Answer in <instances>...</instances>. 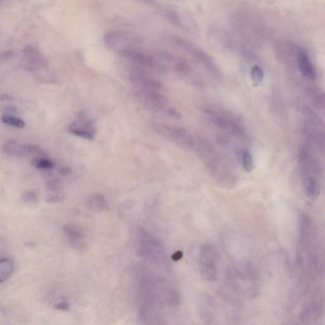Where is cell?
<instances>
[{
  "label": "cell",
  "instance_id": "3",
  "mask_svg": "<svg viewBox=\"0 0 325 325\" xmlns=\"http://www.w3.org/2000/svg\"><path fill=\"white\" fill-rule=\"evenodd\" d=\"M3 150L6 154L11 156L44 157L46 155V152L39 146L35 144L20 143L15 140L6 142L4 144Z\"/></svg>",
  "mask_w": 325,
  "mask_h": 325
},
{
  "label": "cell",
  "instance_id": "11",
  "mask_svg": "<svg viewBox=\"0 0 325 325\" xmlns=\"http://www.w3.org/2000/svg\"><path fill=\"white\" fill-rule=\"evenodd\" d=\"M167 99L161 93L153 91L151 92L146 97L145 103L146 108L150 110H160L164 107L167 103Z\"/></svg>",
  "mask_w": 325,
  "mask_h": 325
},
{
  "label": "cell",
  "instance_id": "17",
  "mask_svg": "<svg viewBox=\"0 0 325 325\" xmlns=\"http://www.w3.org/2000/svg\"><path fill=\"white\" fill-rule=\"evenodd\" d=\"M242 165L246 172H251L254 169V161L252 154L248 151H245L242 154Z\"/></svg>",
  "mask_w": 325,
  "mask_h": 325
},
{
  "label": "cell",
  "instance_id": "21",
  "mask_svg": "<svg viewBox=\"0 0 325 325\" xmlns=\"http://www.w3.org/2000/svg\"><path fill=\"white\" fill-rule=\"evenodd\" d=\"M47 188L51 191H57L60 189L61 186V182L60 180L55 178L50 180L47 183Z\"/></svg>",
  "mask_w": 325,
  "mask_h": 325
},
{
  "label": "cell",
  "instance_id": "5",
  "mask_svg": "<svg viewBox=\"0 0 325 325\" xmlns=\"http://www.w3.org/2000/svg\"><path fill=\"white\" fill-rule=\"evenodd\" d=\"M158 130L161 134L166 136L182 147L187 149H191L194 146V141L192 136L186 130L181 127L167 126L158 127Z\"/></svg>",
  "mask_w": 325,
  "mask_h": 325
},
{
  "label": "cell",
  "instance_id": "23",
  "mask_svg": "<svg viewBox=\"0 0 325 325\" xmlns=\"http://www.w3.org/2000/svg\"><path fill=\"white\" fill-rule=\"evenodd\" d=\"M12 56V52L10 51H6V52H0V61H5L11 58Z\"/></svg>",
  "mask_w": 325,
  "mask_h": 325
},
{
  "label": "cell",
  "instance_id": "25",
  "mask_svg": "<svg viewBox=\"0 0 325 325\" xmlns=\"http://www.w3.org/2000/svg\"><path fill=\"white\" fill-rule=\"evenodd\" d=\"M5 111L7 112L8 114H15L18 112V109L15 106H8L5 108Z\"/></svg>",
  "mask_w": 325,
  "mask_h": 325
},
{
  "label": "cell",
  "instance_id": "20",
  "mask_svg": "<svg viewBox=\"0 0 325 325\" xmlns=\"http://www.w3.org/2000/svg\"><path fill=\"white\" fill-rule=\"evenodd\" d=\"M313 103L314 105L319 108H324L325 105V98L324 94H321L320 93H314L313 98Z\"/></svg>",
  "mask_w": 325,
  "mask_h": 325
},
{
  "label": "cell",
  "instance_id": "1",
  "mask_svg": "<svg viewBox=\"0 0 325 325\" xmlns=\"http://www.w3.org/2000/svg\"><path fill=\"white\" fill-rule=\"evenodd\" d=\"M201 156L206 166L212 172L217 180L222 186H233L235 184V176L231 173L222 159L216 153L215 150L209 144H203L201 148Z\"/></svg>",
  "mask_w": 325,
  "mask_h": 325
},
{
  "label": "cell",
  "instance_id": "22",
  "mask_svg": "<svg viewBox=\"0 0 325 325\" xmlns=\"http://www.w3.org/2000/svg\"><path fill=\"white\" fill-rule=\"evenodd\" d=\"M23 199L27 202H33V201H36L37 196H36L35 193L32 192V191H28V192L25 193L23 195Z\"/></svg>",
  "mask_w": 325,
  "mask_h": 325
},
{
  "label": "cell",
  "instance_id": "19",
  "mask_svg": "<svg viewBox=\"0 0 325 325\" xmlns=\"http://www.w3.org/2000/svg\"><path fill=\"white\" fill-rule=\"evenodd\" d=\"M176 69L178 72V73L181 74H187L190 73L191 69L190 66L186 62L184 61H181L178 62L176 66Z\"/></svg>",
  "mask_w": 325,
  "mask_h": 325
},
{
  "label": "cell",
  "instance_id": "16",
  "mask_svg": "<svg viewBox=\"0 0 325 325\" xmlns=\"http://www.w3.org/2000/svg\"><path fill=\"white\" fill-rule=\"evenodd\" d=\"M130 77L131 82L134 84L144 82L146 79L145 71L139 67H134L131 69Z\"/></svg>",
  "mask_w": 325,
  "mask_h": 325
},
{
  "label": "cell",
  "instance_id": "24",
  "mask_svg": "<svg viewBox=\"0 0 325 325\" xmlns=\"http://www.w3.org/2000/svg\"><path fill=\"white\" fill-rule=\"evenodd\" d=\"M168 114L170 116L172 117V118L179 119L181 118L180 114L179 112L176 110L175 109H169L168 110Z\"/></svg>",
  "mask_w": 325,
  "mask_h": 325
},
{
  "label": "cell",
  "instance_id": "26",
  "mask_svg": "<svg viewBox=\"0 0 325 325\" xmlns=\"http://www.w3.org/2000/svg\"><path fill=\"white\" fill-rule=\"evenodd\" d=\"M71 173V170H70L69 168L67 167H64L63 169H60V171H59V173H60L61 175L63 176L69 175V174Z\"/></svg>",
  "mask_w": 325,
  "mask_h": 325
},
{
  "label": "cell",
  "instance_id": "8",
  "mask_svg": "<svg viewBox=\"0 0 325 325\" xmlns=\"http://www.w3.org/2000/svg\"><path fill=\"white\" fill-rule=\"evenodd\" d=\"M69 131L74 135L86 139H93L94 135L93 124L90 121H86L84 123L81 122L80 124L74 122L70 125Z\"/></svg>",
  "mask_w": 325,
  "mask_h": 325
},
{
  "label": "cell",
  "instance_id": "4",
  "mask_svg": "<svg viewBox=\"0 0 325 325\" xmlns=\"http://www.w3.org/2000/svg\"><path fill=\"white\" fill-rule=\"evenodd\" d=\"M141 39L135 33L129 31H111L106 34L105 42L106 45L110 48H123L126 50V47L131 44L139 43Z\"/></svg>",
  "mask_w": 325,
  "mask_h": 325
},
{
  "label": "cell",
  "instance_id": "7",
  "mask_svg": "<svg viewBox=\"0 0 325 325\" xmlns=\"http://www.w3.org/2000/svg\"><path fill=\"white\" fill-rule=\"evenodd\" d=\"M297 63L299 70L305 77L310 80L316 79L315 67H314L309 56L304 51L298 50L297 55Z\"/></svg>",
  "mask_w": 325,
  "mask_h": 325
},
{
  "label": "cell",
  "instance_id": "12",
  "mask_svg": "<svg viewBox=\"0 0 325 325\" xmlns=\"http://www.w3.org/2000/svg\"><path fill=\"white\" fill-rule=\"evenodd\" d=\"M24 52L28 61L33 65L42 67H46L48 65L45 57L40 54L39 51L33 46H27L25 48Z\"/></svg>",
  "mask_w": 325,
  "mask_h": 325
},
{
  "label": "cell",
  "instance_id": "13",
  "mask_svg": "<svg viewBox=\"0 0 325 325\" xmlns=\"http://www.w3.org/2000/svg\"><path fill=\"white\" fill-rule=\"evenodd\" d=\"M14 268V264L9 259H0V283L10 277Z\"/></svg>",
  "mask_w": 325,
  "mask_h": 325
},
{
  "label": "cell",
  "instance_id": "9",
  "mask_svg": "<svg viewBox=\"0 0 325 325\" xmlns=\"http://www.w3.org/2000/svg\"><path fill=\"white\" fill-rule=\"evenodd\" d=\"M211 120L216 126L223 130L228 131L238 137L243 134V129L241 128V127L229 119L224 118V117L214 116Z\"/></svg>",
  "mask_w": 325,
  "mask_h": 325
},
{
  "label": "cell",
  "instance_id": "10",
  "mask_svg": "<svg viewBox=\"0 0 325 325\" xmlns=\"http://www.w3.org/2000/svg\"><path fill=\"white\" fill-rule=\"evenodd\" d=\"M303 189L308 198L311 200H316L320 196L321 193L319 180L311 177H303Z\"/></svg>",
  "mask_w": 325,
  "mask_h": 325
},
{
  "label": "cell",
  "instance_id": "14",
  "mask_svg": "<svg viewBox=\"0 0 325 325\" xmlns=\"http://www.w3.org/2000/svg\"><path fill=\"white\" fill-rule=\"evenodd\" d=\"M31 164L36 169L39 170H52L54 167V163L44 157H36L32 160Z\"/></svg>",
  "mask_w": 325,
  "mask_h": 325
},
{
  "label": "cell",
  "instance_id": "2",
  "mask_svg": "<svg viewBox=\"0 0 325 325\" xmlns=\"http://www.w3.org/2000/svg\"><path fill=\"white\" fill-rule=\"evenodd\" d=\"M218 252L213 246L205 245L201 248L199 258L201 276L205 281H216L218 276Z\"/></svg>",
  "mask_w": 325,
  "mask_h": 325
},
{
  "label": "cell",
  "instance_id": "6",
  "mask_svg": "<svg viewBox=\"0 0 325 325\" xmlns=\"http://www.w3.org/2000/svg\"><path fill=\"white\" fill-rule=\"evenodd\" d=\"M299 164L303 173V177H311L317 178L320 173L319 165L315 158L306 150H302L299 154Z\"/></svg>",
  "mask_w": 325,
  "mask_h": 325
},
{
  "label": "cell",
  "instance_id": "27",
  "mask_svg": "<svg viewBox=\"0 0 325 325\" xmlns=\"http://www.w3.org/2000/svg\"><path fill=\"white\" fill-rule=\"evenodd\" d=\"M14 100V97L12 95L8 94H3L0 96V101H10Z\"/></svg>",
  "mask_w": 325,
  "mask_h": 325
},
{
  "label": "cell",
  "instance_id": "18",
  "mask_svg": "<svg viewBox=\"0 0 325 325\" xmlns=\"http://www.w3.org/2000/svg\"><path fill=\"white\" fill-rule=\"evenodd\" d=\"M251 76L252 81L255 84H260L264 77V72H263L262 68L258 65H254L251 69Z\"/></svg>",
  "mask_w": 325,
  "mask_h": 325
},
{
  "label": "cell",
  "instance_id": "15",
  "mask_svg": "<svg viewBox=\"0 0 325 325\" xmlns=\"http://www.w3.org/2000/svg\"><path fill=\"white\" fill-rule=\"evenodd\" d=\"M1 121L5 124L16 127V128L18 129L24 128L25 125L24 121L22 119L10 115V114H4V115L2 116Z\"/></svg>",
  "mask_w": 325,
  "mask_h": 325
}]
</instances>
